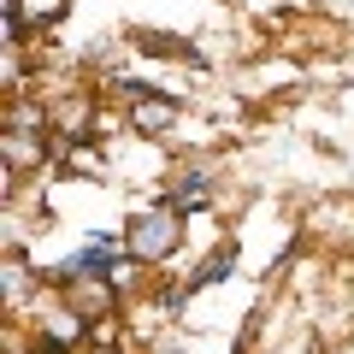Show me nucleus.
I'll return each mask as SVG.
<instances>
[{
    "label": "nucleus",
    "mask_w": 354,
    "mask_h": 354,
    "mask_svg": "<svg viewBox=\"0 0 354 354\" xmlns=\"http://www.w3.org/2000/svg\"><path fill=\"white\" fill-rule=\"evenodd\" d=\"M53 295H65V301H71L77 313L88 319V325H113L118 307H124L118 278H77V283H65V290H53Z\"/></svg>",
    "instance_id": "nucleus-3"
},
{
    "label": "nucleus",
    "mask_w": 354,
    "mask_h": 354,
    "mask_svg": "<svg viewBox=\"0 0 354 354\" xmlns=\"http://www.w3.org/2000/svg\"><path fill=\"white\" fill-rule=\"evenodd\" d=\"M183 225H189V218L177 213V207L153 201V207H142V213L124 218L118 242H124V254H130L136 266H171L177 248H183Z\"/></svg>",
    "instance_id": "nucleus-1"
},
{
    "label": "nucleus",
    "mask_w": 354,
    "mask_h": 354,
    "mask_svg": "<svg viewBox=\"0 0 354 354\" xmlns=\"http://www.w3.org/2000/svg\"><path fill=\"white\" fill-rule=\"evenodd\" d=\"M225 278H236V248H230V242H225V248H213V254L201 260V272L183 283V301H189L195 290H207V283H225Z\"/></svg>",
    "instance_id": "nucleus-7"
},
{
    "label": "nucleus",
    "mask_w": 354,
    "mask_h": 354,
    "mask_svg": "<svg viewBox=\"0 0 354 354\" xmlns=\"http://www.w3.org/2000/svg\"><path fill=\"white\" fill-rule=\"evenodd\" d=\"M48 124L59 142H88V136H101L95 130V95L88 88H59L48 101Z\"/></svg>",
    "instance_id": "nucleus-2"
},
{
    "label": "nucleus",
    "mask_w": 354,
    "mask_h": 354,
    "mask_svg": "<svg viewBox=\"0 0 354 354\" xmlns=\"http://www.w3.org/2000/svg\"><path fill=\"white\" fill-rule=\"evenodd\" d=\"M0 148H6V177H24L48 165V130H0Z\"/></svg>",
    "instance_id": "nucleus-5"
},
{
    "label": "nucleus",
    "mask_w": 354,
    "mask_h": 354,
    "mask_svg": "<svg viewBox=\"0 0 354 354\" xmlns=\"http://www.w3.org/2000/svg\"><path fill=\"white\" fill-rule=\"evenodd\" d=\"M213 195H218L213 171H201V165H183V171H171V183H165L160 201L177 207L183 218H195V213H207V207H213Z\"/></svg>",
    "instance_id": "nucleus-4"
},
{
    "label": "nucleus",
    "mask_w": 354,
    "mask_h": 354,
    "mask_svg": "<svg viewBox=\"0 0 354 354\" xmlns=\"http://www.w3.org/2000/svg\"><path fill=\"white\" fill-rule=\"evenodd\" d=\"M171 118H177V101L160 95V88H148L142 101H130V130H142V136H160Z\"/></svg>",
    "instance_id": "nucleus-6"
},
{
    "label": "nucleus",
    "mask_w": 354,
    "mask_h": 354,
    "mask_svg": "<svg viewBox=\"0 0 354 354\" xmlns=\"http://www.w3.org/2000/svg\"><path fill=\"white\" fill-rule=\"evenodd\" d=\"M30 354H48V348H30Z\"/></svg>",
    "instance_id": "nucleus-9"
},
{
    "label": "nucleus",
    "mask_w": 354,
    "mask_h": 354,
    "mask_svg": "<svg viewBox=\"0 0 354 354\" xmlns=\"http://www.w3.org/2000/svg\"><path fill=\"white\" fill-rule=\"evenodd\" d=\"M6 130H48L53 136V124H48V106L36 101V95H6Z\"/></svg>",
    "instance_id": "nucleus-8"
}]
</instances>
